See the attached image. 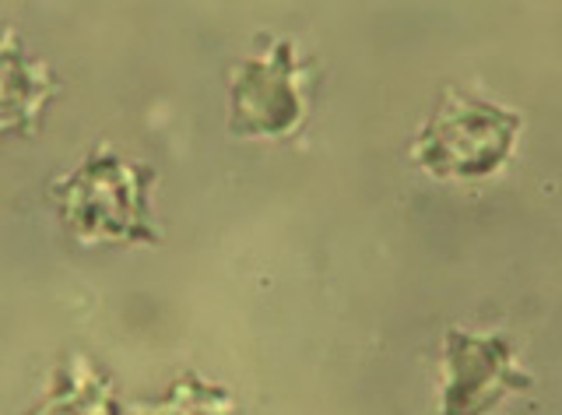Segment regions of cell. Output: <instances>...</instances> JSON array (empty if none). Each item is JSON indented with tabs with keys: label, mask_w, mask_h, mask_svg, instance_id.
<instances>
[{
	"label": "cell",
	"mask_w": 562,
	"mask_h": 415,
	"mask_svg": "<svg viewBox=\"0 0 562 415\" xmlns=\"http://www.w3.org/2000/svg\"><path fill=\"white\" fill-rule=\"evenodd\" d=\"M151 172L113 152H95L67 180L53 187L60 222L85 244L99 239H148Z\"/></svg>",
	"instance_id": "1"
},
{
	"label": "cell",
	"mask_w": 562,
	"mask_h": 415,
	"mask_svg": "<svg viewBox=\"0 0 562 415\" xmlns=\"http://www.w3.org/2000/svg\"><path fill=\"white\" fill-rule=\"evenodd\" d=\"M517 131V113L447 92L429 127L422 131L415 155L439 180H479L509 159Z\"/></svg>",
	"instance_id": "2"
},
{
	"label": "cell",
	"mask_w": 562,
	"mask_h": 415,
	"mask_svg": "<svg viewBox=\"0 0 562 415\" xmlns=\"http://www.w3.org/2000/svg\"><path fill=\"white\" fill-rule=\"evenodd\" d=\"M292 46L278 43L263 60H246L233 78V124L239 134H289L303 120Z\"/></svg>",
	"instance_id": "3"
},
{
	"label": "cell",
	"mask_w": 562,
	"mask_h": 415,
	"mask_svg": "<svg viewBox=\"0 0 562 415\" xmlns=\"http://www.w3.org/2000/svg\"><path fill=\"white\" fill-rule=\"evenodd\" d=\"M527 377L514 370V356L503 338L447 335V388L443 415H482L509 388H524Z\"/></svg>",
	"instance_id": "4"
},
{
	"label": "cell",
	"mask_w": 562,
	"mask_h": 415,
	"mask_svg": "<svg viewBox=\"0 0 562 415\" xmlns=\"http://www.w3.org/2000/svg\"><path fill=\"white\" fill-rule=\"evenodd\" d=\"M53 92L49 71L25 54L14 29L0 32V134L32 127Z\"/></svg>",
	"instance_id": "5"
},
{
	"label": "cell",
	"mask_w": 562,
	"mask_h": 415,
	"mask_svg": "<svg viewBox=\"0 0 562 415\" xmlns=\"http://www.w3.org/2000/svg\"><path fill=\"white\" fill-rule=\"evenodd\" d=\"M32 415H116L113 391L81 356H75Z\"/></svg>",
	"instance_id": "6"
},
{
	"label": "cell",
	"mask_w": 562,
	"mask_h": 415,
	"mask_svg": "<svg viewBox=\"0 0 562 415\" xmlns=\"http://www.w3.org/2000/svg\"><path fill=\"white\" fill-rule=\"evenodd\" d=\"M233 412H236L233 394L222 388H211L198 377L176 380L166 397L134 408V415H233Z\"/></svg>",
	"instance_id": "7"
}]
</instances>
